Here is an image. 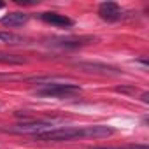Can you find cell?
<instances>
[{
    "label": "cell",
    "mask_w": 149,
    "mask_h": 149,
    "mask_svg": "<svg viewBox=\"0 0 149 149\" xmlns=\"http://www.w3.org/2000/svg\"><path fill=\"white\" fill-rule=\"evenodd\" d=\"M77 93H81V86L72 81L70 83H49L35 90V95L46 97V98H67Z\"/></svg>",
    "instance_id": "obj_1"
},
{
    "label": "cell",
    "mask_w": 149,
    "mask_h": 149,
    "mask_svg": "<svg viewBox=\"0 0 149 149\" xmlns=\"http://www.w3.org/2000/svg\"><path fill=\"white\" fill-rule=\"evenodd\" d=\"M77 137H81V128H70V126H65V128H53V130H47V132H44V133L33 135L35 140H44V142H61V140L77 139Z\"/></svg>",
    "instance_id": "obj_2"
},
{
    "label": "cell",
    "mask_w": 149,
    "mask_h": 149,
    "mask_svg": "<svg viewBox=\"0 0 149 149\" xmlns=\"http://www.w3.org/2000/svg\"><path fill=\"white\" fill-rule=\"evenodd\" d=\"M51 126H53V125L47 123V121H32V119H30V121H23V123H18V125L7 128L6 132H9V133H30V135L33 137V135L44 133V132H47V130H53Z\"/></svg>",
    "instance_id": "obj_3"
},
{
    "label": "cell",
    "mask_w": 149,
    "mask_h": 149,
    "mask_svg": "<svg viewBox=\"0 0 149 149\" xmlns=\"http://www.w3.org/2000/svg\"><path fill=\"white\" fill-rule=\"evenodd\" d=\"M76 67L84 70V72L107 74V76H119L121 74V70H118L116 67H111V65H105V63H98V61H77Z\"/></svg>",
    "instance_id": "obj_4"
},
{
    "label": "cell",
    "mask_w": 149,
    "mask_h": 149,
    "mask_svg": "<svg viewBox=\"0 0 149 149\" xmlns=\"http://www.w3.org/2000/svg\"><path fill=\"white\" fill-rule=\"evenodd\" d=\"M98 16L105 21H118L121 14V7L116 2H102L98 6Z\"/></svg>",
    "instance_id": "obj_5"
},
{
    "label": "cell",
    "mask_w": 149,
    "mask_h": 149,
    "mask_svg": "<svg viewBox=\"0 0 149 149\" xmlns=\"http://www.w3.org/2000/svg\"><path fill=\"white\" fill-rule=\"evenodd\" d=\"M97 37H65V39H53L51 44L54 46H60V47H81L84 44H90V42H95Z\"/></svg>",
    "instance_id": "obj_6"
},
{
    "label": "cell",
    "mask_w": 149,
    "mask_h": 149,
    "mask_svg": "<svg viewBox=\"0 0 149 149\" xmlns=\"http://www.w3.org/2000/svg\"><path fill=\"white\" fill-rule=\"evenodd\" d=\"M40 19L44 23H49V25H54L60 28H70L74 25V21L70 18H67L65 14H58V13H42Z\"/></svg>",
    "instance_id": "obj_7"
},
{
    "label": "cell",
    "mask_w": 149,
    "mask_h": 149,
    "mask_svg": "<svg viewBox=\"0 0 149 149\" xmlns=\"http://www.w3.org/2000/svg\"><path fill=\"white\" fill-rule=\"evenodd\" d=\"M116 130L112 126H105V125H93V126H84L81 128V137H109L112 135Z\"/></svg>",
    "instance_id": "obj_8"
},
{
    "label": "cell",
    "mask_w": 149,
    "mask_h": 149,
    "mask_svg": "<svg viewBox=\"0 0 149 149\" xmlns=\"http://www.w3.org/2000/svg\"><path fill=\"white\" fill-rule=\"evenodd\" d=\"M28 19H30V14L16 11V13H9L7 16H4L2 19H0V23L6 25V26H21V25H25Z\"/></svg>",
    "instance_id": "obj_9"
},
{
    "label": "cell",
    "mask_w": 149,
    "mask_h": 149,
    "mask_svg": "<svg viewBox=\"0 0 149 149\" xmlns=\"http://www.w3.org/2000/svg\"><path fill=\"white\" fill-rule=\"evenodd\" d=\"M0 63H6V65H23V63H26V60L23 56H18V54H11V53H2V51H0Z\"/></svg>",
    "instance_id": "obj_10"
},
{
    "label": "cell",
    "mask_w": 149,
    "mask_h": 149,
    "mask_svg": "<svg viewBox=\"0 0 149 149\" xmlns=\"http://www.w3.org/2000/svg\"><path fill=\"white\" fill-rule=\"evenodd\" d=\"M0 40H4L6 44H11V46H16V44H25V42H26L21 35L9 33V32H0Z\"/></svg>",
    "instance_id": "obj_11"
},
{
    "label": "cell",
    "mask_w": 149,
    "mask_h": 149,
    "mask_svg": "<svg viewBox=\"0 0 149 149\" xmlns=\"http://www.w3.org/2000/svg\"><path fill=\"white\" fill-rule=\"evenodd\" d=\"M13 81H26V77L25 76H19V74L0 72V83H13Z\"/></svg>",
    "instance_id": "obj_12"
},
{
    "label": "cell",
    "mask_w": 149,
    "mask_h": 149,
    "mask_svg": "<svg viewBox=\"0 0 149 149\" xmlns=\"http://www.w3.org/2000/svg\"><path fill=\"white\" fill-rule=\"evenodd\" d=\"M116 91H119V93H132V95H135V93H137V88H133V86H118V88H116Z\"/></svg>",
    "instance_id": "obj_13"
},
{
    "label": "cell",
    "mask_w": 149,
    "mask_h": 149,
    "mask_svg": "<svg viewBox=\"0 0 149 149\" xmlns=\"http://www.w3.org/2000/svg\"><path fill=\"white\" fill-rule=\"evenodd\" d=\"M88 149H130L128 146L126 147H121V146H97V147H88Z\"/></svg>",
    "instance_id": "obj_14"
},
{
    "label": "cell",
    "mask_w": 149,
    "mask_h": 149,
    "mask_svg": "<svg viewBox=\"0 0 149 149\" xmlns=\"http://www.w3.org/2000/svg\"><path fill=\"white\" fill-rule=\"evenodd\" d=\"M140 98H142V102H144V104H147V102H149V93H146V91H144Z\"/></svg>",
    "instance_id": "obj_15"
},
{
    "label": "cell",
    "mask_w": 149,
    "mask_h": 149,
    "mask_svg": "<svg viewBox=\"0 0 149 149\" xmlns=\"http://www.w3.org/2000/svg\"><path fill=\"white\" fill-rule=\"evenodd\" d=\"M2 7H4V4H2V2H0V9H2Z\"/></svg>",
    "instance_id": "obj_16"
}]
</instances>
